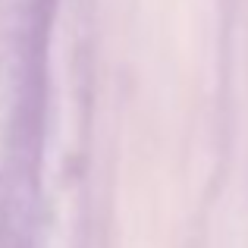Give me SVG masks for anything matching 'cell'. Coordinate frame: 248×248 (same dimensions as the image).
<instances>
[]
</instances>
